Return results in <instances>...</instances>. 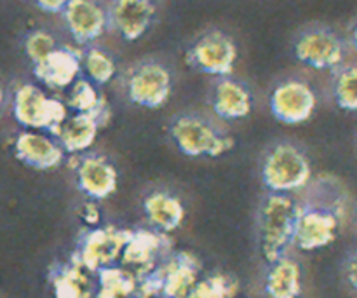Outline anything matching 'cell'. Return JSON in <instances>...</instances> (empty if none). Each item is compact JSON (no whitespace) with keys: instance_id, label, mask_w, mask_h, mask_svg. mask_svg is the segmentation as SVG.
I'll use <instances>...</instances> for the list:
<instances>
[{"instance_id":"ba28073f","label":"cell","mask_w":357,"mask_h":298,"mask_svg":"<svg viewBox=\"0 0 357 298\" xmlns=\"http://www.w3.org/2000/svg\"><path fill=\"white\" fill-rule=\"evenodd\" d=\"M185 61L192 70L206 75H232L237 61V44L227 31L211 28L199 33L185 51Z\"/></svg>"},{"instance_id":"7c38bea8","label":"cell","mask_w":357,"mask_h":298,"mask_svg":"<svg viewBox=\"0 0 357 298\" xmlns=\"http://www.w3.org/2000/svg\"><path fill=\"white\" fill-rule=\"evenodd\" d=\"M73 171H75L77 188L89 201H105L117 191L119 173L105 156L93 152L75 156Z\"/></svg>"},{"instance_id":"30bf717a","label":"cell","mask_w":357,"mask_h":298,"mask_svg":"<svg viewBox=\"0 0 357 298\" xmlns=\"http://www.w3.org/2000/svg\"><path fill=\"white\" fill-rule=\"evenodd\" d=\"M171 253L173 243L167 234L153 229H136L122 251L121 265L142 279L155 271Z\"/></svg>"},{"instance_id":"cb8c5ba5","label":"cell","mask_w":357,"mask_h":298,"mask_svg":"<svg viewBox=\"0 0 357 298\" xmlns=\"http://www.w3.org/2000/svg\"><path fill=\"white\" fill-rule=\"evenodd\" d=\"M82 54V72L84 77L96 84L98 87L110 82L117 73V65L110 52L105 51L100 45H87Z\"/></svg>"},{"instance_id":"f546056e","label":"cell","mask_w":357,"mask_h":298,"mask_svg":"<svg viewBox=\"0 0 357 298\" xmlns=\"http://www.w3.org/2000/svg\"><path fill=\"white\" fill-rule=\"evenodd\" d=\"M345 278H347L349 285L357 292V251H354L345 262Z\"/></svg>"},{"instance_id":"5bb4252c","label":"cell","mask_w":357,"mask_h":298,"mask_svg":"<svg viewBox=\"0 0 357 298\" xmlns=\"http://www.w3.org/2000/svg\"><path fill=\"white\" fill-rule=\"evenodd\" d=\"M61 14L66 30L73 40L84 47L93 45L107 28H110L108 9H105L98 0H70Z\"/></svg>"},{"instance_id":"f1b7e54d","label":"cell","mask_w":357,"mask_h":298,"mask_svg":"<svg viewBox=\"0 0 357 298\" xmlns=\"http://www.w3.org/2000/svg\"><path fill=\"white\" fill-rule=\"evenodd\" d=\"M33 2L35 6H37L38 9L44 10V13L58 14L65 10V7L68 6L70 0H33Z\"/></svg>"},{"instance_id":"836d02e7","label":"cell","mask_w":357,"mask_h":298,"mask_svg":"<svg viewBox=\"0 0 357 298\" xmlns=\"http://www.w3.org/2000/svg\"><path fill=\"white\" fill-rule=\"evenodd\" d=\"M136 298H166L164 295H136Z\"/></svg>"},{"instance_id":"44dd1931","label":"cell","mask_w":357,"mask_h":298,"mask_svg":"<svg viewBox=\"0 0 357 298\" xmlns=\"http://www.w3.org/2000/svg\"><path fill=\"white\" fill-rule=\"evenodd\" d=\"M103 128L96 117L87 114H72L58 129L54 138L70 156L86 154L94 145L98 133Z\"/></svg>"},{"instance_id":"3957f363","label":"cell","mask_w":357,"mask_h":298,"mask_svg":"<svg viewBox=\"0 0 357 298\" xmlns=\"http://www.w3.org/2000/svg\"><path fill=\"white\" fill-rule=\"evenodd\" d=\"M173 145L188 157H220L234 149V138L209 115L181 112L167 124Z\"/></svg>"},{"instance_id":"603a6c76","label":"cell","mask_w":357,"mask_h":298,"mask_svg":"<svg viewBox=\"0 0 357 298\" xmlns=\"http://www.w3.org/2000/svg\"><path fill=\"white\" fill-rule=\"evenodd\" d=\"M264 290L268 298H298L302 295V269L298 262L288 255L268 265Z\"/></svg>"},{"instance_id":"4dcf8cb0","label":"cell","mask_w":357,"mask_h":298,"mask_svg":"<svg viewBox=\"0 0 357 298\" xmlns=\"http://www.w3.org/2000/svg\"><path fill=\"white\" fill-rule=\"evenodd\" d=\"M84 216L87 218L89 225L98 227V222H100V211H98V206L96 202H87V206L84 208Z\"/></svg>"},{"instance_id":"484cf974","label":"cell","mask_w":357,"mask_h":298,"mask_svg":"<svg viewBox=\"0 0 357 298\" xmlns=\"http://www.w3.org/2000/svg\"><path fill=\"white\" fill-rule=\"evenodd\" d=\"M331 96L347 112H357V65H342L333 72Z\"/></svg>"},{"instance_id":"6da1fadb","label":"cell","mask_w":357,"mask_h":298,"mask_svg":"<svg viewBox=\"0 0 357 298\" xmlns=\"http://www.w3.org/2000/svg\"><path fill=\"white\" fill-rule=\"evenodd\" d=\"M300 202L291 194L265 192L257 211V237L268 265L288 257L295 243Z\"/></svg>"},{"instance_id":"4316f807","label":"cell","mask_w":357,"mask_h":298,"mask_svg":"<svg viewBox=\"0 0 357 298\" xmlns=\"http://www.w3.org/2000/svg\"><path fill=\"white\" fill-rule=\"evenodd\" d=\"M237 290V279L229 274L215 272L199 279L190 298H234Z\"/></svg>"},{"instance_id":"ffe728a7","label":"cell","mask_w":357,"mask_h":298,"mask_svg":"<svg viewBox=\"0 0 357 298\" xmlns=\"http://www.w3.org/2000/svg\"><path fill=\"white\" fill-rule=\"evenodd\" d=\"M52 293L54 298H94L96 295V274L86 271L73 260L56 264L51 269Z\"/></svg>"},{"instance_id":"d590c367","label":"cell","mask_w":357,"mask_h":298,"mask_svg":"<svg viewBox=\"0 0 357 298\" xmlns=\"http://www.w3.org/2000/svg\"><path fill=\"white\" fill-rule=\"evenodd\" d=\"M356 227H357V208H356Z\"/></svg>"},{"instance_id":"ac0fdd59","label":"cell","mask_w":357,"mask_h":298,"mask_svg":"<svg viewBox=\"0 0 357 298\" xmlns=\"http://www.w3.org/2000/svg\"><path fill=\"white\" fill-rule=\"evenodd\" d=\"M33 73L51 89L70 87L82 75V54L66 45H59L42 63L33 65Z\"/></svg>"},{"instance_id":"d4e9b609","label":"cell","mask_w":357,"mask_h":298,"mask_svg":"<svg viewBox=\"0 0 357 298\" xmlns=\"http://www.w3.org/2000/svg\"><path fill=\"white\" fill-rule=\"evenodd\" d=\"M96 281L98 288L105 290L117 298H136L138 295V278L122 265L101 269L100 272H96Z\"/></svg>"},{"instance_id":"9c48e42d","label":"cell","mask_w":357,"mask_h":298,"mask_svg":"<svg viewBox=\"0 0 357 298\" xmlns=\"http://www.w3.org/2000/svg\"><path fill=\"white\" fill-rule=\"evenodd\" d=\"M268 108L274 119L288 126L303 124L317 108V94L302 77H284L272 86Z\"/></svg>"},{"instance_id":"5b68a950","label":"cell","mask_w":357,"mask_h":298,"mask_svg":"<svg viewBox=\"0 0 357 298\" xmlns=\"http://www.w3.org/2000/svg\"><path fill=\"white\" fill-rule=\"evenodd\" d=\"M296 61L314 70H337L344 65L345 40L324 23H309L300 28L291 40Z\"/></svg>"},{"instance_id":"d6a6232c","label":"cell","mask_w":357,"mask_h":298,"mask_svg":"<svg viewBox=\"0 0 357 298\" xmlns=\"http://www.w3.org/2000/svg\"><path fill=\"white\" fill-rule=\"evenodd\" d=\"M94 298H117V297L112 295V293H108V292H105V290L98 288V292H96V295H94Z\"/></svg>"},{"instance_id":"d6986e66","label":"cell","mask_w":357,"mask_h":298,"mask_svg":"<svg viewBox=\"0 0 357 298\" xmlns=\"http://www.w3.org/2000/svg\"><path fill=\"white\" fill-rule=\"evenodd\" d=\"M143 215L150 229L169 236L178 230L185 220V206L178 195L169 191H150L143 199Z\"/></svg>"},{"instance_id":"e575fe53","label":"cell","mask_w":357,"mask_h":298,"mask_svg":"<svg viewBox=\"0 0 357 298\" xmlns=\"http://www.w3.org/2000/svg\"><path fill=\"white\" fill-rule=\"evenodd\" d=\"M2 103H3V93L2 89H0V110H2Z\"/></svg>"},{"instance_id":"8fae6325","label":"cell","mask_w":357,"mask_h":298,"mask_svg":"<svg viewBox=\"0 0 357 298\" xmlns=\"http://www.w3.org/2000/svg\"><path fill=\"white\" fill-rule=\"evenodd\" d=\"M340 218L338 213L323 206L300 202L293 248L300 251H316L330 246L337 239Z\"/></svg>"},{"instance_id":"7402d4cb","label":"cell","mask_w":357,"mask_h":298,"mask_svg":"<svg viewBox=\"0 0 357 298\" xmlns=\"http://www.w3.org/2000/svg\"><path fill=\"white\" fill-rule=\"evenodd\" d=\"M66 107L73 114L93 115V117H96L101 122V126H105L110 121V107H108L107 98H105V94L101 93L96 84L91 82L84 75H80L70 86Z\"/></svg>"},{"instance_id":"8992f818","label":"cell","mask_w":357,"mask_h":298,"mask_svg":"<svg viewBox=\"0 0 357 298\" xmlns=\"http://www.w3.org/2000/svg\"><path fill=\"white\" fill-rule=\"evenodd\" d=\"M66 103L51 98L38 86L23 84L16 89L13 100V114L20 126L26 131H45L51 136L70 117Z\"/></svg>"},{"instance_id":"52a82bcc","label":"cell","mask_w":357,"mask_h":298,"mask_svg":"<svg viewBox=\"0 0 357 298\" xmlns=\"http://www.w3.org/2000/svg\"><path fill=\"white\" fill-rule=\"evenodd\" d=\"M131 232L132 230L129 229H117L112 225L91 227L80 232L70 260L96 274L101 269L112 267L115 262L121 260Z\"/></svg>"},{"instance_id":"1f68e13d","label":"cell","mask_w":357,"mask_h":298,"mask_svg":"<svg viewBox=\"0 0 357 298\" xmlns=\"http://www.w3.org/2000/svg\"><path fill=\"white\" fill-rule=\"evenodd\" d=\"M349 42H351V45L354 47V51L357 52V20L352 23L351 30H349Z\"/></svg>"},{"instance_id":"4fadbf2b","label":"cell","mask_w":357,"mask_h":298,"mask_svg":"<svg viewBox=\"0 0 357 298\" xmlns=\"http://www.w3.org/2000/svg\"><path fill=\"white\" fill-rule=\"evenodd\" d=\"M208 105L218 121H241L253 112L255 94L244 80L216 77L208 93Z\"/></svg>"},{"instance_id":"2e32d148","label":"cell","mask_w":357,"mask_h":298,"mask_svg":"<svg viewBox=\"0 0 357 298\" xmlns=\"http://www.w3.org/2000/svg\"><path fill=\"white\" fill-rule=\"evenodd\" d=\"M14 156L24 166L49 171L61 166L66 152L54 136L40 131H23L14 140Z\"/></svg>"},{"instance_id":"277c9868","label":"cell","mask_w":357,"mask_h":298,"mask_svg":"<svg viewBox=\"0 0 357 298\" xmlns=\"http://www.w3.org/2000/svg\"><path fill=\"white\" fill-rule=\"evenodd\" d=\"M126 98L138 107H164L173 93V72L162 59L143 58L132 63L122 75Z\"/></svg>"},{"instance_id":"e0dca14e","label":"cell","mask_w":357,"mask_h":298,"mask_svg":"<svg viewBox=\"0 0 357 298\" xmlns=\"http://www.w3.org/2000/svg\"><path fill=\"white\" fill-rule=\"evenodd\" d=\"M162 281V295L166 298H190L195 285L201 279V264L188 251L171 253L157 267Z\"/></svg>"},{"instance_id":"7a4b0ae2","label":"cell","mask_w":357,"mask_h":298,"mask_svg":"<svg viewBox=\"0 0 357 298\" xmlns=\"http://www.w3.org/2000/svg\"><path fill=\"white\" fill-rule=\"evenodd\" d=\"M260 180L267 192L293 194L312 181V164L302 145L289 140L271 143L260 157Z\"/></svg>"},{"instance_id":"83f0119b","label":"cell","mask_w":357,"mask_h":298,"mask_svg":"<svg viewBox=\"0 0 357 298\" xmlns=\"http://www.w3.org/2000/svg\"><path fill=\"white\" fill-rule=\"evenodd\" d=\"M58 47L59 45L56 42L54 35L45 30H33L24 38V52H26V56L33 65L44 61Z\"/></svg>"},{"instance_id":"9a60e30c","label":"cell","mask_w":357,"mask_h":298,"mask_svg":"<svg viewBox=\"0 0 357 298\" xmlns=\"http://www.w3.org/2000/svg\"><path fill=\"white\" fill-rule=\"evenodd\" d=\"M155 20L153 0H112L108 23L124 40L135 42L149 31Z\"/></svg>"}]
</instances>
